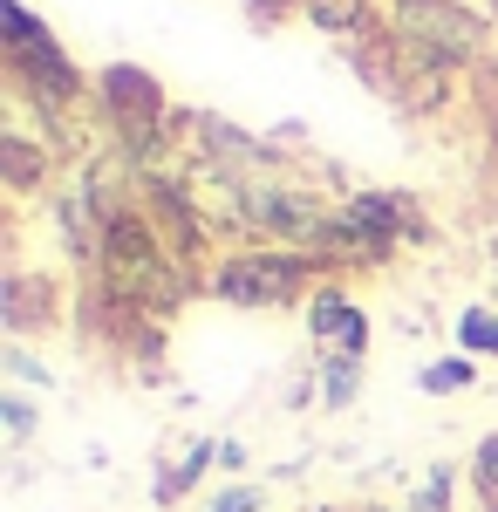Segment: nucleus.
Wrapping results in <instances>:
<instances>
[{
  "label": "nucleus",
  "mask_w": 498,
  "mask_h": 512,
  "mask_svg": "<svg viewBox=\"0 0 498 512\" xmlns=\"http://www.w3.org/2000/svg\"><path fill=\"white\" fill-rule=\"evenodd\" d=\"M246 7H253V14H273V21H280L287 7H307V0H246Z\"/></svg>",
  "instance_id": "17"
},
{
  "label": "nucleus",
  "mask_w": 498,
  "mask_h": 512,
  "mask_svg": "<svg viewBox=\"0 0 498 512\" xmlns=\"http://www.w3.org/2000/svg\"><path fill=\"white\" fill-rule=\"evenodd\" d=\"M0 171H7V192L21 198V192H35L41 178L55 171V151L35 144L28 130H7V137H0Z\"/></svg>",
  "instance_id": "6"
},
{
  "label": "nucleus",
  "mask_w": 498,
  "mask_h": 512,
  "mask_svg": "<svg viewBox=\"0 0 498 512\" xmlns=\"http://www.w3.org/2000/svg\"><path fill=\"white\" fill-rule=\"evenodd\" d=\"M410 512H451V472H444V465L417 485V506H410Z\"/></svg>",
  "instance_id": "15"
},
{
  "label": "nucleus",
  "mask_w": 498,
  "mask_h": 512,
  "mask_svg": "<svg viewBox=\"0 0 498 512\" xmlns=\"http://www.w3.org/2000/svg\"><path fill=\"white\" fill-rule=\"evenodd\" d=\"M321 274V260L314 253H294V246H253V253H226L219 267H212V294L232 301V308H294L301 294H314L307 280Z\"/></svg>",
  "instance_id": "2"
},
{
  "label": "nucleus",
  "mask_w": 498,
  "mask_h": 512,
  "mask_svg": "<svg viewBox=\"0 0 498 512\" xmlns=\"http://www.w3.org/2000/svg\"><path fill=\"white\" fill-rule=\"evenodd\" d=\"M471 383H478V362H471V355H437V362L417 369V390H430V396H458V390H471Z\"/></svg>",
  "instance_id": "10"
},
{
  "label": "nucleus",
  "mask_w": 498,
  "mask_h": 512,
  "mask_svg": "<svg viewBox=\"0 0 498 512\" xmlns=\"http://www.w3.org/2000/svg\"><path fill=\"white\" fill-rule=\"evenodd\" d=\"M205 512H267V485H219Z\"/></svg>",
  "instance_id": "13"
},
{
  "label": "nucleus",
  "mask_w": 498,
  "mask_h": 512,
  "mask_svg": "<svg viewBox=\"0 0 498 512\" xmlns=\"http://www.w3.org/2000/svg\"><path fill=\"white\" fill-rule=\"evenodd\" d=\"M0 321H7V335L21 342V335H41V328H55L62 321V294H55V280L48 274H7L0 287Z\"/></svg>",
  "instance_id": "4"
},
{
  "label": "nucleus",
  "mask_w": 498,
  "mask_h": 512,
  "mask_svg": "<svg viewBox=\"0 0 498 512\" xmlns=\"http://www.w3.org/2000/svg\"><path fill=\"white\" fill-rule=\"evenodd\" d=\"M355 390H362V355H335V349H321V369H314V396H321L328 410H348V403H355Z\"/></svg>",
  "instance_id": "8"
},
{
  "label": "nucleus",
  "mask_w": 498,
  "mask_h": 512,
  "mask_svg": "<svg viewBox=\"0 0 498 512\" xmlns=\"http://www.w3.org/2000/svg\"><path fill=\"white\" fill-rule=\"evenodd\" d=\"M458 349L464 355H498V308H464L458 315Z\"/></svg>",
  "instance_id": "11"
},
{
  "label": "nucleus",
  "mask_w": 498,
  "mask_h": 512,
  "mask_svg": "<svg viewBox=\"0 0 498 512\" xmlns=\"http://www.w3.org/2000/svg\"><path fill=\"white\" fill-rule=\"evenodd\" d=\"M471 485H478V506L498 512V431L471 451Z\"/></svg>",
  "instance_id": "12"
},
{
  "label": "nucleus",
  "mask_w": 498,
  "mask_h": 512,
  "mask_svg": "<svg viewBox=\"0 0 498 512\" xmlns=\"http://www.w3.org/2000/svg\"><path fill=\"white\" fill-rule=\"evenodd\" d=\"M0 424H7V437H14V444H28L41 417H35V403H28V396H14V390H7V396H0Z\"/></svg>",
  "instance_id": "14"
},
{
  "label": "nucleus",
  "mask_w": 498,
  "mask_h": 512,
  "mask_svg": "<svg viewBox=\"0 0 498 512\" xmlns=\"http://www.w3.org/2000/svg\"><path fill=\"white\" fill-rule=\"evenodd\" d=\"M396 35L430 48V55H444L458 69L464 55H478L485 28H478V14L458 7V0H396Z\"/></svg>",
  "instance_id": "3"
},
{
  "label": "nucleus",
  "mask_w": 498,
  "mask_h": 512,
  "mask_svg": "<svg viewBox=\"0 0 498 512\" xmlns=\"http://www.w3.org/2000/svg\"><path fill=\"white\" fill-rule=\"evenodd\" d=\"M7 376H21V383H55V369H48V362H35L21 342H7Z\"/></svg>",
  "instance_id": "16"
},
{
  "label": "nucleus",
  "mask_w": 498,
  "mask_h": 512,
  "mask_svg": "<svg viewBox=\"0 0 498 512\" xmlns=\"http://www.w3.org/2000/svg\"><path fill=\"white\" fill-rule=\"evenodd\" d=\"M0 28H7V82H14V96L35 103L41 117H69L82 103L76 62L55 48V35L41 28L21 0H0Z\"/></svg>",
  "instance_id": "1"
},
{
  "label": "nucleus",
  "mask_w": 498,
  "mask_h": 512,
  "mask_svg": "<svg viewBox=\"0 0 498 512\" xmlns=\"http://www.w3.org/2000/svg\"><path fill=\"white\" fill-rule=\"evenodd\" d=\"M212 465H219V444L205 437V444H192V451H185L178 465H157L151 499H157V506H178V499H185V492H192V485H198L205 472H212Z\"/></svg>",
  "instance_id": "7"
},
{
  "label": "nucleus",
  "mask_w": 498,
  "mask_h": 512,
  "mask_svg": "<svg viewBox=\"0 0 498 512\" xmlns=\"http://www.w3.org/2000/svg\"><path fill=\"white\" fill-rule=\"evenodd\" d=\"M307 21H314L321 35L362 41V35H369V0H307Z\"/></svg>",
  "instance_id": "9"
},
{
  "label": "nucleus",
  "mask_w": 498,
  "mask_h": 512,
  "mask_svg": "<svg viewBox=\"0 0 498 512\" xmlns=\"http://www.w3.org/2000/svg\"><path fill=\"white\" fill-rule=\"evenodd\" d=\"M307 328H314V342L335 355H362L369 349V315L348 301L342 287H314L307 294Z\"/></svg>",
  "instance_id": "5"
},
{
  "label": "nucleus",
  "mask_w": 498,
  "mask_h": 512,
  "mask_svg": "<svg viewBox=\"0 0 498 512\" xmlns=\"http://www.w3.org/2000/svg\"><path fill=\"white\" fill-rule=\"evenodd\" d=\"M219 465H226V472H239V465H246V444H232V437H226V444H219Z\"/></svg>",
  "instance_id": "18"
}]
</instances>
